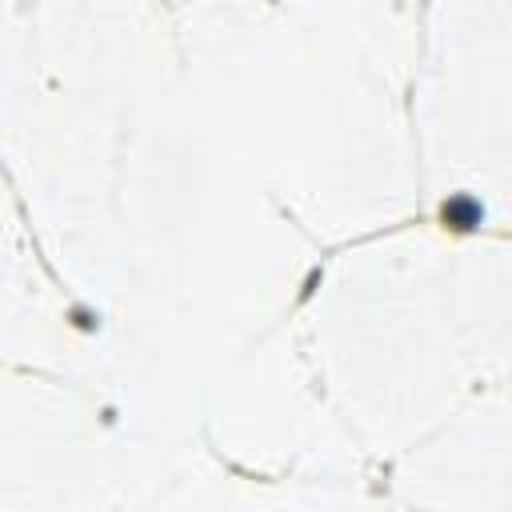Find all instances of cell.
<instances>
[{
  "instance_id": "1",
  "label": "cell",
  "mask_w": 512,
  "mask_h": 512,
  "mask_svg": "<svg viewBox=\"0 0 512 512\" xmlns=\"http://www.w3.org/2000/svg\"><path fill=\"white\" fill-rule=\"evenodd\" d=\"M440 216H444V228H456V232H464V228H476V224L484 220V208H480V204H476L468 192H460V196L444 200Z\"/></svg>"
}]
</instances>
